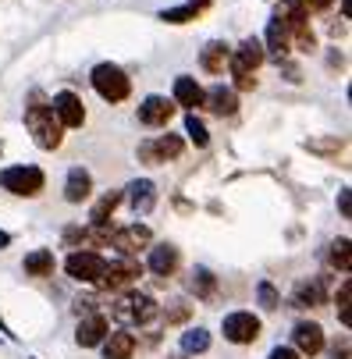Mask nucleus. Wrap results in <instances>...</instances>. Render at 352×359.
I'll use <instances>...</instances> for the list:
<instances>
[{"label": "nucleus", "instance_id": "f257e3e1", "mask_svg": "<svg viewBox=\"0 0 352 359\" xmlns=\"http://www.w3.org/2000/svg\"><path fill=\"white\" fill-rule=\"evenodd\" d=\"M25 128H29V135L39 149H57L61 139H65V128H61L54 107H46V104H32L25 111Z\"/></svg>", "mask_w": 352, "mask_h": 359}, {"label": "nucleus", "instance_id": "f03ea898", "mask_svg": "<svg viewBox=\"0 0 352 359\" xmlns=\"http://www.w3.org/2000/svg\"><path fill=\"white\" fill-rule=\"evenodd\" d=\"M93 89L107 100V104H121L132 93V79L118 68V65H96L93 68Z\"/></svg>", "mask_w": 352, "mask_h": 359}, {"label": "nucleus", "instance_id": "7ed1b4c3", "mask_svg": "<svg viewBox=\"0 0 352 359\" xmlns=\"http://www.w3.org/2000/svg\"><path fill=\"white\" fill-rule=\"evenodd\" d=\"M43 171L36 164H15V168H4L0 171V185L15 196H39L43 192Z\"/></svg>", "mask_w": 352, "mask_h": 359}, {"label": "nucleus", "instance_id": "20e7f679", "mask_svg": "<svg viewBox=\"0 0 352 359\" xmlns=\"http://www.w3.org/2000/svg\"><path fill=\"white\" fill-rule=\"evenodd\" d=\"M65 271L75 278V281H86V285H100L104 281V271H107V260L93 249H79L65 260Z\"/></svg>", "mask_w": 352, "mask_h": 359}, {"label": "nucleus", "instance_id": "39448f33", "mask_svg": "<svg viewBox=\"0 0 352 359\" xmlns=\"http://www.w3.org/2000/svg\"><path fill=\"white\" fill-rule=\"evenodd\" d=\"M264 65V43L260 39H242L238 50H231L228 68L235 79H253V72Z\"/></svg>", "mask_w": 352, "mask_h": 359}, {"label": "nucleus", "instance_id": "423d86ee", "mask_svg": "<svg viewBox=\"0 0 352 359\" xmlns=\"http://www.w3.org/2000/svg\"><path fill=\"white\" fill-rule=\"evenodd\" d=\"M114 317L118 320H128V324H149V320L157 317V302L149 299V295H142V292H132V295H125L114 306Z\"/></svg>", "mask_w": 352, "mask_h": 359}, {"label": "nucleus", "instance_id": "0eeeda50", "mask_svg": "<svg viewBox=\"0 0 352 359\" xmlns=\"http://www.w3.org/2000/svg\"><path fill=\"white\" fill-rule=\"evenodd\" d=\"M224 338H228V341H235V345H249V341H257V338H260V320H257L253 313H245V310L228 313V317H224Z\"/></svg>", "mask_w": 352, "mask_h": 359}, {"label": "nucleus", "instance_id": "6e6552de", "mask_svg": "<svg viewBox=\"0 0 352 359\" xmlns=\"http://www.w3.org/2000/svg\"><path fill=\"white\" fill-rule=\"evenodd\" d=\"M139 157L146 161V164H164V161H175V157H182V139L178 135H161L157 142H142L139 146Z\"/></svg>", "mask_w": 352, "mask_h": 359}, {"label": "nucleus", "instance_id": "1a4fd4ad", "mask_svg": "<svg viewBox=\"0 0 352 359\" xmlns=\"http://www.w3.org/2000/svg\"><path fill=\"white\" fill-rule=\"evenodd\" d=\"M292 341H295V352L299 355H317L324 348V327L313 324V320H299L292 327Z\"/></svg>", "mask_w": 352, "mask_h": 359}, {"label": "nucleus", "instance_id": "9d476101", "mask_svg": "<svg viewBox=\"0 0 352 359\" xmlns=\"http://www.w3.org/2000/svg\"><path fill=\"white\" fill-rule=\"evenodd\" d=\"M54 114H57L61 128H82V121H86V107H82V100L75 93H57L54 96Z\"/></svg>", "mask_w": 352, "mask_h": 359}, {"label": "nucleus", "instance_id": "9b49d317", "mask_svg": "<svg viewBox=\"0 0 352 359\" xmlns=\"http://www.w3.org/2000/svg\"><path fill=\"white\" fill-rule=\"evenodd\" d=\"M149 228L146 224H128V228H121V231H114L111 235V242H114V249H121L125 252V260H132V256L139 252V249H146L149 245Z\"/></svg>", "mask_w": 352, "mask_h": 359}, {"label": "nucleus", "instance_id": "f8f14e48", "mask_svg": "<svg viewBox=\"0 0 352 359\" xmlns=\"http://www.w3.org/2000/svg\"><path fill=\"white\" fill-rule=\"evenodd\" d=\"M104 338H107V317H104V313H89V317L79 320L75 341H79L82 348H93V345H100Z\"/></svg>", "mask_w": 352, "mask_h": 359}, {"label": "nucleus", "instance_id": "ddd939ff", "mask_svg": "<svg viewBox=\"0 0 352 359\" xmlns=\"http://www.w3.org/2000/svg\"><path fill=\"white\" fill-rule=\"evenodd\" d=\"M171 114H175V107H171V100H164V96H146L142 107H139V121L142 125H154V128L168 125Z\"/></svg>", "mask_w": 352, "mask_h": 359}, {"label": "nucleus", "instance_id": "4468645a", "mask_svg": "<svg viewBox=\"0 0 352 359\" xmlns=\"http://www.w3.org/2000/svg\"><path fill=\"white\" fill-rule=\"evenodd\" d=\"M139 274H142V267H139L135 260H114V264H107L104 281H100V285H107V288H125V285H132Z\"/></svg>", "mask_w": 352, "mask_h": 359}, {"label": "nucleus", "instance_id": "2eb2a0df", "mask_svg": "<svg viewBox=\"0 0 352 359\" xmlns=\"http://www.w3.org/2000/svg\"><path fill=\"white\" fill-rule=\"evenodd\" d=\"M128 203H132L135 214H149V210H154V203H157V185L149 182V178L132 182L128 185Z\"/></svg>", "mask_w": 352, "mask_h": 359}, {"label": "nucleus", "instance_id": "dca6fc26", "mask_svg": "<svg viewBox=\"0 0 352 359\" xmlns=\"http://www.w3.org/2000/svg\"><path fill=\"white\" fill-rule=\"evenodd\" d=\"M228 57H231V46L221 43V39H214V43L203 46V54H199V65H203V72H210V75H221V72L228 68Z\"/></svg>", "mask_w": 352, "mask_h": 359}, {"label": "nucleus", "instance_id": "f3484780", "mask_svg": "<svg viewBox=\"0 0 352 359\" xmlns=\"http://www.w3.org/2000/svg\"><path fill=\"white\" fill-rule=\"evenodd\" d=\"M89 192H93V175L86 168H72L68 182H65V199L68 203H82V199H89Z\"/></svg>", "mask_w": 352, "mask_h": 359}, {"label": "nucleus", "instance_id": "a211bd4d", "mask_svg": "<svg viewBox=\"0 0 352 359\" xmlns=\"http://www.w3.org/2000/svg\"><path fill=\"white\" fill-rule=\"evenodd\" d=\"M203 104L214 111V114H235L238 111V96H235V89H224V86H214L210 93H203Z\"/></svg>", "mask_w": 352, "mask_h": 359}, {"label": "nucleus", "instance_id": "6ab92c4d", "mask_svg": "<svg viewBox=\"0 0 352 359\" xmlns=\"http://www.w3.org/2000/svg\"><path fill=\"white\" fill-rule=\"evenodd\" d=\"M175 100L182 107H203V89H199V82L196 79H189V75H178L175 79Z\"/></svg>", "mask_w": 352, "mask_h": 359}, {"label": "nucleus", "instance_id": "aec40b11", "mask_svg": "<svg viewBox=\"0 0 352 359\" xmlns=\"http://www.w3.org/2000/svg\"><path fill=\"white\" fill-rule=\"evenodd\" d=\"M175 267H178V249H171V245H157L154 252H149V271H154L157 278L175 274Z\"/></svg>", "mask_w": 352, "mask_h": 359}, {"label": "nucleus", "instance_id": "412c9836", "mask_svg": "<svg viewBox=\"0 0 352 359\" xmlns=\"http://www.w3.org/2000/svg\"><path fill=\"white\" fill-rule=\"evenodd\" d=\"M135 352V338L128 331H114L107 341H104V355L107 359H128Z\"/></svg>", "mask_w": 352, "mask_h": 359}, {"label": "nucleus", "instance_id": "4be33fe9", "mask_svg": "<svg viewBox=\"0 0 352 359\" xmlns=\"http://www.w3.org/2000/svg\"><path fill=\"white\" fill-rule=\"evenodd\" d=\"M25 274H32V278L54 274V252H50V249H32L25 256Z\"/></svg>", "mask_w": 352, "mask_h": 359}, {"label": "nucleus", "instance_id": "5701e85b", "mask_svg": "<svg viewBox=\"0 0 352 359\" xmlns=\"http://www.w3.org/2000/svg\"><path fill=\"white\" fill-rule=\"evenodd\" d=\"M118 203H121V192H107V196H104V199H100L96 207H93L89 224H93V228H107V217L118 210Z\"/></svg>", "mask_w": 352, "mask_h": 359}, {"label": "nucleus", "instance_id": "b1692460", "mask_svg": "<svg viewBox=\"0 0 352 359\" xmlns=\"http://www.w3.org/2000/svg\"><path fill=\"white\" fill-rule=\"evenodd\" d=\"M267 54L274 57V61H281L285 54H288V32L278 25V22H271V29H267ZM264 54V57H267Z\"/></svg>", "mask_w": 352, "mask_h": 359}, {"label": "nucleus", "instance_id": "393cba45", "mask_svg": "<svg viewBox=\"0 0 352 359\" xmlns=\"http://www.w3.org/2000/svg\"><path fill=\"white\" fill-rule=\"evenodd\" d=\"M207 348H210V334H207L203 327H192V331L182 334V352L199 355V352H207Z\"/></svg>", "mask_w": 352, "mask_h": 359}, {"label": "nucleus", "instance_id": "a878e982", "mask_svg": "<svg viewBox=\"0 0 352 359\" xmlns=\"http://www.w3.org/2000/svg\"><path fill=\"white\" fill-rule=\"evenodd\" d=\"M324 299V288H320V281H310V285H299L295 288V306H299V310H306V306H317Z\"/></svg>", "mask_w": 352, "mask_h": 359}, {"label": "nucleus", "instance_id": "bb28decb", "mask_svg": "<svg viewBox=\"0 0 352 359\" xmlns=\"http://www.w3.org/2000/svg\"><path fill=\"white\" fill-rule=\"evenodd\" d=\"M331 264L338 267V271H352V252H348V238H334L331 242Z\"/></svg>", "mask_w": 352, "mask_h": 359}, {"label": "nucleus", "instance_id": "cd10ccee", "mask_svg": "<svg viewBox=\"0 0 352 359\" xmlns=\"http://www.w3.org/2000/svg\"><path fill=\"white\" fill-rule=\"evenodd\" d=\"M192 288L203 295V299H210L214 288H217V281H214V274H210L207 267H196V274H192Z\"/></svg>", "mask_w": 352, "mask_h": 359}, {"label": "nucleus", "instance_id": "c85d7f7f", "mask_svg": "<svg viewBox=\"0 0 352 359\" xmlns=\"http://www.w3.org/2000/svg\"><path fill=\"white\" fill-rule=\"evenodd\" d=\"M196 15H199V8H196V4H185V8H168V11H161V22L182 25V22H192Z\"/></svg>", "mask_w": 352, "mask_h": 359}, {"label": "nucleus", "instance_id": "c756f323", "mask_svg": "<svg viewBox=\"0 0 352 359\" xmlns=\"http://www.w3.org/2000/svg\"><path fill=\"white\" fill-rule=\"evenodd\" d=\"M348 302H352V285L345 281V285L338 288V295H334V306H338V317H341V324H345V327L352 324V310H348Z\"/></svg>", "mask_w": 352, "mask_h": 359}, {"label": "nucleus", "instance_id": "7c9ffc66", "mask_svg": "<svg viewBox=\"0 0 352 359\" xmlns=\"http://www.w3.org/2000/svg\"><path fill=\"white\" fill-rule=\"evenodd\" d=\"M185 132H189V139H192L196 146H207V142H210V135H207V125L199 121L196 114H189V118H185Z\"/></svg>", "mask_w": 352, "mask_h": 359}, {"label": "nucleus", "instance_id": "2f4dec72", "mask_svg": "<svg viewBox=\"0 0 352 359\" xmlns=\"http://www.w3.org/2000/svg\"><path fill=\"white\" fill-rule=\"evenodd\" d=\"M257 295H260V306H267V310H278V306H281V295H278V288L271 281H260Z\"/></svg>", "mask_w": 352, "mask_h": 359}, {"label": "nucleus", "instance_id": "473e14b6", "mask_svg": "<svg viewBox=\"0 0 352 359\" xmlns=\"http://www.w3.org/2000/svg\"><path fill=\"white\" fill-rule=\"evenodd\" d=\"M292 4H295L299 11H303V15L310 18V15H317V11H324V8H331V0H292Z\"/></svg>", "mask_w": 352, "mask_h": 359}, {"label": "nucleus", "instance_id": "72a5a7b5", "mask_svg": "<svg viewBox=\"0 0 352 359\" xmlns=\"http://www.w3.org/2000/svg\"><path fill=\"white\" fill-rule=\"evenodd\" d=\"M267 359H303V355H299L295 348H288V345H278V348H274Z\"/></svg>", "mask_w": 352, "mask_h": 359}, {"label": "nucleus", "instance_id": "f704fd0d", "mask_svg": "<svg viewBox=\"0 0 352 359\" xmlns=\"http://www.w3.org/2000/svg\"><path fill=\"white\" fill-rule=\"evenodd\" d=\"M338 210H341L345 217L352 214V196H348V189H341V192H338Z\"/></svg>", "mask_w": 352, "mask_h": 359}, {"label": "nucleus", "instance_id": "c9c22d12", "mask_svg": "<svg viewBox=\"0 0 352 359\" xmlns=\"http://www.w3.org/2000/svg\"><path fill=\"white\" fill-rule=\"evenodd\" d=\"M4 245H11V235H8V231H0V249H4Z\"/></svg>", "mask_w": 352, "mask_h": 359}]
</instances>
